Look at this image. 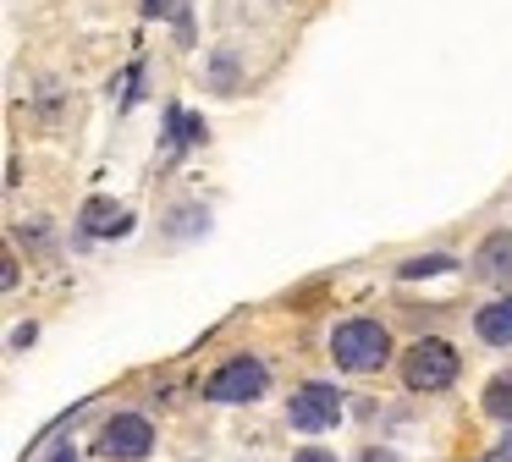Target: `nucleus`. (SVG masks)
<instances>
[{
  "label": "nucleus",
  "instance_id": "nucleus-1",
  "mask_svg": "<svg viewBox=\"0 0 512 462\" xmlns=\"http://www.w3.org/2000/svg\"><path fill=\"white\" fill-rule=\"evenodd\" d=\"M331 358L353 374H369L391 358V336L380 319H347V325L331 330Z\"/></svg>",
  "mask_w": 512,
  "mask_h": 462
},
{
  "label": "nucleus",
  "instance_id": "nucleus-2",
  "mask_svg": "<svg viewBox=\"0 0 512 462\" xmlns=\"http://www.w3.org/2000/svg\"><path fill=\"white\" fill-rule=\"evenodd\" d=\"M402 380H408V391H446L457 380V352L435 336L413 341L408 358H402Z\"/></svg>",
  "mask_w": 512,
  "mask_h": 462
},
{
  "label": "nucleus",
  "instance_id": "nucleus-3",
  "mask_svg": "<svg viewBox=\"0 0 512 462\" xmlns=\"http://www.w3.org/2000/svg\"><path fill=\"white\" fill-rule=\"evenodd\" d=\"M265 385H270V369L259 358H232V363H221V369L210 374L204 396H210V402H259Z\"/></svg>",
  "mask_w": 512,
  "mask_h": 462
},
{
  "label": "nucleus",
  "instance_id": "nucleus-4",
  "mask_svg": "<svg viewBox=\"0 0 512 462\" xmlns=\"http://www.w3.org/2000/svg\"><path fill=\"white\" fill-rule=\"evenodd\" d=\"M149 451H155V429H149L144 413H116V418H105V429H100V457H111V462H138V457H149Z\"/></svg>",
  "mask_w": 512,
  "mask_h": 462
},
{
  "label": "nucleus",
  "instance_id": "nucleus-5",
  "mask_svg": "<svg viewBox=\"0 0 512 462\" xmlns=\"http://www.w3.org/2000/svg\"><path fill=\"white\" fill-rule=\"evenodd\" d=\"M287 418H292V429H303V435H320V429H331L336 418H342V391H336V385H325V380L298 385Z\"/></svg>",
  "mask_w": 512,
  "mask_h": 462
},
{
  "label": "nucleus",
  "instance_id": "nucleus-6",
  "mask_svg": "<svg viewBox=\"0 0 512 462\" xmlns=\"http://www.w3.org/2000/svg\"><path fill=\"white\" fill-rule=\"evenodd\" d=\"M474 264H479V275H485V281L507 286L512 281V231H490V237L479 242Z\"/></svg>",
  "mask_w": 512,
  "mask_h": 462
},
{
  "label": "nucleus",
  "instance_id": "nucleus-7",
  "mask_svg": "<svg viewBox=\"0 0 512 462\" xmlns=\"http://www.w3.org/2000/svg\"><path fill=\"white\" fill-rule=\"evenodd\" d=\"M127 226H133V215H127L122 204H105V198H89V204H83V231H89V237H122Z\"/></svg>",
  "mask_w": 512,
  "mask_h": 462
},
{
  "label": "nucleus",
  "instance_id": "nucleus-8",
  "mask_svg": "<svg viewBox=\"0 0 512 462\" xmlns=\"http://www.w3.org/2000/svg\"><path fill=\"white\" fill-rule=\"evenodd\" d=\"M474 330H479V341H490V347H512V297H496L490 308H479Z\"/></svg>",
  "mask_w": 512,
  "mask_h": 462
},
{
  "label": "nucleus",
  "instance_id": "nucleus-9",
  "mask_svg": "<svg viewBox=\"0 0 512 462\" xmlns=\"http://www.w3.org/2000/svg\"><path fill=\"white\" fill-rule=\"evenodd\" d=\"M485 413L501 418V424H512V374H496V380L485 385Z\"/></svg>",
  "mask_w": 512,
  "mask_h": 462
},
{
  "label": "nucleus",
  "instance_id": "nucleus-10",
  "mask_svg": "<svg viewBox=\"0 0 512 462\" xmlns=\"http://www.w3.org/2000/svg\"><path fill=\"white\" fill-rule=\"evenodd\" d=\"M446 270H457L452 253H419V259L402 264V281H419V275H446Z\"/></svg>",
  "mask_w": 512,
  "mask_h": 462
},
{
  "label": "nucleus",
  "instance_id": "nucleus-11",
  "mask_svg": "<svg viewBox=\"0 0 512 462\" xmlns=\"http://www.w3.org/2000/svg\"><path fill=\"white\" fill-rule=\"evenodd\" d=\"M210 83H215V94H232V88H237V55L232 50H215L210 55Z\"/></svg>",
  "mask_w": 512,
  "mask_h": 462
},
{
  "label": "nucleus",
  "instance_id": "nucleus-12",
  "mask_svg": "<svg viewBox=\"0 0 512 462\" xmlns=\"http://www.w3.org/2000/svg\"><path fill=\"white\" fill-rule=\"evenodd\" d=\"M171 121H177V143H193V138H199V121H188V116H182V110H177V116H171Z\"/></svg>",
  "mask_w": 512,
  "mask_h": 462
},
{
  "label": "nucleus",
  "instance_id": "nucleus-13",
  "mask_svg": "<svg viewBox=\"0 0 512 462\" xmlns=\"http://www.w3.org/2000/svg\"><path fill=\"white\" fill-rule=\"evenodd\" d=\"M292 462H336V457H331V451H325V446H303V451H298V457H292Z\"/></svg>",
  "mask_w": 512,
  "mask_h": 462
},
{
  "label": "nucleus",
  "instance_id": "nucleus-14",
  "mask_svg": "<svg viewBox=\"0 0 512 462\" xmlns=\"http://www.w3.org/2000/svg\"><path fill=\"white\" fill-rule=\"evenodd\" d=\"M199 220H210V215H199V209H182V215H177V226H171V231H193Z\"/></svg>",
  "mask_w": 512,
  "mask_h": 462
},
{
  "label": "nucleus",
  "instance_id": "nucleus-15",
  "mask_svg": "<svg viewBox=\"0 0 512 462\" xmlns=\"http://www.w3.org/2000/svg\"><path fill=\"white\" fill-rule=\"evenodd\" d=\"M358 462H397V451H380V446H369Z\"/></svg>",
  "mask_w": 512,
  "mask_h": 462
},
{
  "label": "nucleus",
  "instance_id": "nucleus-16",
  "mask_svg": "<svg viewBox=\"0 0 512 462\" xmlns=\"http://www.w3.org/2000/svg\"><path fill=\"white\" fill-rule=\"evenodd\" d=\"M45 462H78V451H72V446H56V451H50Z\"/></svg>",
  "mask_w": 512,
  "mask_h": 462
},
{
  "label": "nucleus",
  "instance_id": "nucleus-17",
  "mask_svg": "<svg viewBox=\"0 0 512 462\" xmlns=\"http://www.w3.org/2000/svg\"><path fill=\"white\" fill-rule=\"evenodd\" d=\"M501 462H512V429H507V440H501V451H496Z\"/></svg>",
  "mask_w": 512,
  "mask_h": 462
}]
</instances>
